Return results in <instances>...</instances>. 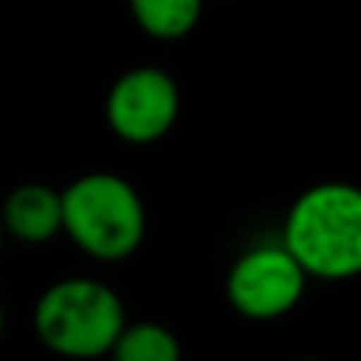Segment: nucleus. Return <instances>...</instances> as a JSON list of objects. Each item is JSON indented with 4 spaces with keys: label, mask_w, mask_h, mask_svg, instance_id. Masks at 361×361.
Here are the masks:
<instances>
[{
    "label": "nucleus",
    "mask_w": 361,
    "mask_h": 361,
    "mask_svg": "<svg viewBox=\"0 0 361 361\" xmlns=\"http://www.w3.org/2000/svg\"><path fill=\"white\" fill-rule=\"evenodd\" d=\"M282 247L307 279L345 282L361 276V187L320 180L298 193L282 225Z\"/></svg>",
    "instance_id": "nucleus-1"
},
{
    "label": "nucleus",
    "mask_w": 361,
    "mask_h": 361,
    "mask_svg": "<svg viewBox=\"0 0 361 361\" xmlns=\"http://www.w3.org/2000/svg\"><path fill=\"white\" fill-rule=\"evenodd\" d=\"M63 235L92 260L118 263L137 254L146 238L140 190L114 171H89L61 190Z\"/></svg>",
    "instance_id": "nucleus-2"
},
{
    "label": "nucleus",
    "mask_w": 361,
    "mask_h": 361,
    "mask_svg": "<svg viewBox=\"0 0 361 361\" xmlns=\"http://www.w3.org/2000/svg\"><path fill=\"white\" fill-rule=\"evenodd\" d=\"M35 336L61 358L92 361L111 352L124 330V301L111 286L89 276H70L42 292L32 311Z\"/></svg>",
    "instance_id": "nucleus-3"
},
{
    "label": "nucleus",
    "mask_w": 361,
    "mask_h": 361,
    "mask_svg": "<svg viewBox=\"0 0 361 361\" xmlns=\"http://www.w3.org/2000/svg\"><path fill=\"white\" fill-rule=\"evenodd\" d=\"M307 273L279 244H257L244 250L228 269L225 298L231 311L247 320H279L298 307Z\"/></svg>",
    "instance_id": "nucleus-4"
},
{
    "label": "nucleus",
    "mask_w": 361,
    "mask_h": 361,
    "mask_svg": "<svg viewBox=\"0 0 361 361\" xmlns=\"http://www.w3.org/2000/svg\"><path fill=\"white\" fill-rule=\"evenodd\" d=\"M180 111L178 82L162 67H133L111 82L105 99V121L124 143H159L175 127Z\"/></svg>",
    "instance_id": "nucleus-5"
},
{
    "label": "nucleus",
    "mask_w": 361,
    "mask_h": 361,
    "mask_svg": "<svg viewBox=\"0 0 361 361\" xmlns=\"http://www.w3.org/2000/svg\"><path fill=\"white\" fill-rule=\"evenodd\" d=\"M0 225L6 238L23 244H44L63 231L61 190L48 184H23L10 190L0 206Z\"/></svg>",
    "instance_id": "nucleus-6"
},
{
    "label": "nucleus",
    "mask_w": 361,
    "mask_h": 361,
    "mask_svg": "<svg viewBox=\"0 0 361 361\" xmlns=\"http://www.w3.org/2000/svg\"><path fill=\"white\" fill-rule=\"evenodd\" d=\"M130 16L156 42H178L197 29L203 0H127Z\"/></svg>",
    "instance_id": "nucleus-7"
},
{
    "label": "nucleus",
    "mask_w": 361,
    "mask_h": 361,
    "mask_svg": "<svg viewBox=\"0 0 361 361\" xmlns=\"http://www.w3.org/2000/svg\"><path fill=\"white\" fill-rule=\"evenodd\" d=\"M111 361H180V343L165 324H124L111 345Z\"/></svg>",
    "instance_id": "nucleus-8"
},
{
    "label": "nucleus",
    "mask_w": 361,
    "mask_h": 361,
    "mask_svg": "<svg viewBox=\"0 0 361 361\" xmlns=\"http://www.w3.org/2000/svg\"><path fill=\"white\" fill-rule=\"evenodd\" d=\"M4 324H6L4 320V305H0V336H4Z\"/></svg>",
    "instance_id": "nucleus-9"
},
{
    "label": "nucleus",
    "mask_w": 361,
    "mask_h": 361,
    "mask_svg": "<svg viewBox=\"0 0 361 361\" xmlns=\"http://www.w3.org/2000/svg\"><path fill=\"white\" fill-rule=\"evenodd\" d=\"M4 241H6V231H4V225H0V250H4Z\"/></svg>",
    "instance_id": "nucleus-10"
},
{
    "label": "nucleus",
    "mask_w": 361,
    "mask_h": 361,
    "mask_svg": "<svg viewBox=\"0 0 361 361\" xmlns=\"http://www.w3.org/2000/svg\"><path fill=\"white\" fill-rule=\"evenodd\" d=\"M298 361H317V358H298Z\"/></svg>",
    "instance_id": "nucleus-11"
}]
</instances>
